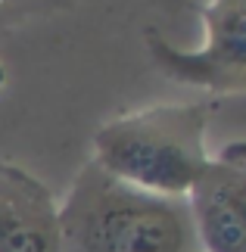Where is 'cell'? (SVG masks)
Returning a JSON list of instances; mask_svg holds the SVG:
<instances>
[{"instance_id": "7", "label": "cell", "mask_w": 246, "mask_h": 252, "mask_svg": "<svg viewBox=\"0 0 246 252\" xmlns=\"http://www.w3.org/2000/svg\"><path fill=\"white\" fill-rule=\"evenodd\" d=\"M3 78H6V72H3V65H0V84H3Z\"/></svg>"}, {"instance_id": "5", "label": "cell", "mask_w": 246, "mask_h": 252, "mask_svg": "<svg viewBox=\"0 0 246 252\" xmlns=\"http://www.w3.org/2000/svg\"><path fill=\"white\" fill-rule=\"evenodd\" d=\"M0 252H60L53 193L9 162H0Z\"/></svg>"}, {"instance_id": "4", "label": "cell", "mask_w": 246, "mask_h": 252, "mask_svg": "<svg viewBox=\"0 0 246 252\" xmlns=\"http://www.w3.org/2000/svg\"><path fill=\"white\" fill-rule=\"evenodd\" d=\"M200 252H246V143H231L209 159L187 193Z\"/></svg>"}, {"instance_id": "2", "label": "cell", "mask_w": 246, "mask_h": 252, "mask_svg": "<svg viewBox=\"0 0 246 252\" xmlns=\"http://www.w3.org/2000/svg\"><path fill=\"white\" fill-rule=\"evenodd\" d=\"M209 103H159L106 122L94 134V165L156 196L187 199L209 165Z\"/></svg>"}, {"instance_id": "1", "label": "cell", "mask_w": 246, "mask_h": 252, "mask_svg": "<svg viewBox=\"0 0 246 252\" xmlns=\"http://www.w3.org/2000/svg\"><path fill=\"white\" fill-rule=\"evenodd\" d=\"M60 252H200L187 199L156 196L87 162L60 206Z\"/></svg>"}, {"instance_id": "6", "label": "cell", "mask_w": 246, "mask_h": 252, "mask_svg": "<svg viewBox=\"0 0 246 252\" xmlns=\"http://www.w3.org/2000/svg\"><path fill=\"white\" fill-rule=\"evenodd\" d=\"M72 0H0V32L19 25L28 16L37 13H50V9H60Z\"/></svg>"}, {"instance_id": "3", "label": "cell", "mask_w": 246, "mask_h": 252, "mask_svg": "<svg viewBox=\"0 0 246 252\" xmlns=\"http://www.w3.org/2000/svg\"><path fill=\"white\" fill-rule=\"evenodd\" d=\"M206 41L200 50H181L159 32L146 34L150 56L175 81L212 94L246 91V0H209L203 6Z\"/></svg>"}]
</instances>
